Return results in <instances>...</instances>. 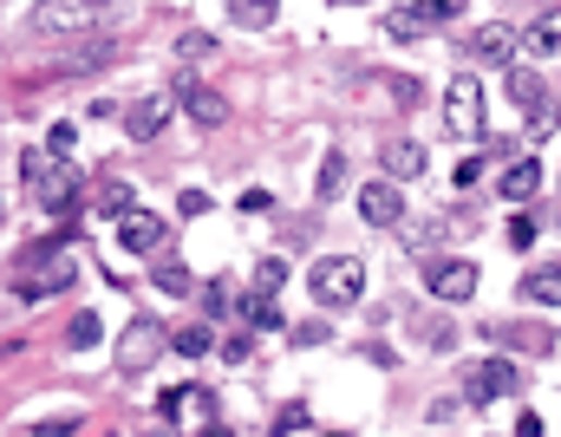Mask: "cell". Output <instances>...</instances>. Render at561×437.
I'll use <instances>...</instances> for the list:
<instances>
[{
  "label": "cell",
  "mask_w": 561,
  "mask_h": 437,
  "mask_svg": "<svg viewBox=\"0 0 561 437\" xmlns=\"http://www.w3.org/2000/svg\"><path fill=\"white\" fill-rule=\"evenodd\" d=\"M26 190H33V203L46 209V216H72L78 203H85V177L65 163V157H39V150H26Z\"/></svg>",
  "instance_id": "1"
},
{
  "label": "cell",
  "mask_w": 561,
  "mask_h": 437,
  "mask_svg": "<svg viewBox=\"0 0 561 437\" xmlns=\"http://www.w3.org/2000/svg\"><path fill=\"white\" fill-rule=\"evenodd\" d=\"M307 288H314L320 307H359V294H366V268H359L353 255H320V262L307 268Z\"/></svg>",
  "instance_id": "2"
},
{
  "label": "cell",
  "mask_w": 561,
  "mask_h": 437,
  "mask_svg": "<svg viewBox=\"0 0 561 437\" xmlns=\"http://www.w3.org/2000/svg\"><path fill=\"white\" fill-rule=\"evenodd\" d=\"M444 124H451V137H464V144H484V85L477 78H451V92H444Z\"/></svg>",
  "instance_id": "3"
},
{
  "label": "cell",
  "mask_w": 561,
  "mask_h": 437,
  "mask_svg": "<svg viewBox=\"0 0 561 437\" xmlns=\"http://www.w3.org/2000/svg\"><path fill=\"white\" fill-rule=\"evenodd\" d=\"M458 386H464V399H471V405H490V399L516 392L523 379H516V366H510V360H471V366L458 373Z\"/></svg>",
  "instance_id": "4"
},
{
  "label": "cell",
  "mask_w": 561,
  "mask_h": 437,
  "mask_svg": "<svg viewBox=\"0 0 561 437\" xmlns=\"http://www.w3.org/2000/svg\"><path fill=\"white\" fill-rule=\"evenodd\" d=\"M163 347H170V333H163L150 314H137V320H131V333L118 340V373H144Z\"/></svg>",
  "instance_id": "5"
},
{
  "label": "cell",
  "mask_w": 561,
  "mask_h": 437,
  "mask_svg": "<svg viewBox=\"0 0 561 437\" xmlns=\"http://www.w3.org/2000/svg\"><path fill=\"white\" fill-rule=\"evenodd\" d=\"M425 288H431V301H471L477 294V262H431L425 268Z\"/></svg>",
  "instance_id": "6"
},
{
  "label": "cell",
  "mask_w": 561,
  "mask_h": 437,
  "mask_svg": "<svg viewBox=\"0 0 561 437\" xmlns=\"http://www.w3.org/2000/svg\"><path fill=\"white\" fill-rule=\"evenodd\" d=\"M118 242H124L131 255H163V248H170V222L150 216V209H137V216L118 222Z\"/></svg>",
  "instance_id": "7"
},
{
  "label": "cell",
  "mask_w": 561,
  "mask_h": 437,
  "mask_svg": "<svg viewBox=\"0 0 561 437\" xmlns=\"http://www.w3.org/2000/svg\"><path fill=\"white\" fill-rule=\"evenodd\" d=\"M33 26L39 33H85V26H98V7H85V0H46V7H33Z\"/></svg>",
  "instance_id": "8"
},
{
  "label": "cell",
  "mask_w": 561,
  "mask_h": 437,
  "mask_svg": "<svg viewBox=\"0 0 561 437\" xmlns=\"http://www.w3.org/2000/svg\"><path fill=\"white\" fill-rule=\"evenodd\" d=\"M170 105H176V92H144L137 105H124V131L144 144V137H157L163 124H170Z\"/></svg>",
  "instance_id": "9"
},
{
  "label": "cell",
  "mask_w": 561,
  "mask_h": 437,
  "mask_svg": "<svg viewBox=\"0 0 561 437\" xmlns=\"http://www.w3.org/2000/svg\"><path fill=\"white\" fill-rule=\"evenodd\" d=\"M359 216H366L373 229H399V222H405V190H399V183H366V190H359Z\"/></svg>",
  "instance_id": "10"
},
{
  "label": "cell",
  "mask_w": 561,
  "mask_h": 437,
  "mask_svg": "<svg viewBox=\"0 0 561 437\" xmlns=\"http://www.w3.org/2000/svg\"><path fill=\"white\" fill-rule=\"evenodd\" d=\"M451 20H458L451 0H418V7H392V13H386V26H392L399 39H405V33H425V26H451Z\"/></svg>",
  "instance_id": "11"
},
{
  "label": "cell",
  "mask_w": 561,
  "mask_h": 437,
  "mask_svg": "<svg viewBox=\"0 0 561 437\" xmlns=\"http://www.w3.org/2000/svg\"><path fill=\"white\" fill-rule=\"evenodd\" d=\"M176 105H183L196 124H209V131H216V124H229V98H222V92H209V85H196V78H176Z\"/></svg>",
  "instance_id": "12"
},
{
  "label": "cell",
  "mask_w": 561,
  "mask_h": 437,
  "mask_svg": "<svg viewBox=\"0 0 561 437\" xmlns=\"http://www.w3.org/2000/svg\"><path fill=\"white\" fill-rule=\"evenodd\" d=\"M503 78H510V98H516V105L536 118V137H542V131H549V92H542V78H536L529 65H510Z\"/></svg>",
  "instance_id": "13"
},
{
  "label": "cell",
  "mask_w": 561,
  "mask_h": 437,
  "mask_svg": "<svg viewBox=\"0 0 561 437\" xmlns=\"http://www.w3.org/2000/svg\"><path fill=\"white\" fill-rule=\"evenodd\" d=\"M497 190H503V203H529V196L542 190V163H536V157H516V163H503Z\"/></svg>",
  "instance_id": "14"
},
{
  "label": "cell",
  "mask_w": 561,
  "mask_h": 437,
  "mask_svg": "<svg viewBox=\"0 0 561 437\" xmlns=\"http://www.w3.org/2000/svg\"><path fill=\"white\" fill-rule=\"evenodd\" d=\"M523 52H529V59H556L561 52V7L536 13V20L523 26Z\"/></svg>",
  "instance_id": "15"
},
{
  "label": "cell",
  "mask_w": 561,
  "mask_h": 437,
  "mask_svg": "<svg viewBox=\"0 0 561 437\" xmlns=\"http://www.w3.org/2000/svg\"><path fill=\"white\" fill-rule=\"evenodd\" d=\"M523 46V33L516 26H503V20H490V26H477V59H503L510 65V52Z\"/></svg>",
  "instance_id": "16"
},
{
  "label": "cell",
  "mask_w": 561,
  "mask_h": 437,
  "mask_svg": "<svg viewBox=\"0 0 561 437\" xmlns=\"http://www.w3.org/2000/svg\"><path fill=\"white\" fill-rule=\"evenodd\" d=\"M425 170V144H412V137H392L386 144V183H399V177H418Z\"/></svg>",
  "instance_id": "17"
},
{
  "label": "cell",
  "mask_w": 561,
  "mask_h": 437,
  "mask_svg": "<svg viewBox=\"0 0 561 437\" xmlns=\"http://www.w3.org/2000/svg\"><path fill=\"white\" fill-rule=\"evenodd\" d=\"M59 288H72V262H65V255L46 262L33 281H20V301H46V294H59Z\"/></svg>",
  "instance_id": "18"
},
{
  "label": "cell",
  "mask_w": 561,
  "mask_h": 437,
  "mask_svg": "<svg viewBox=\"0 0 561 437\" xmlns=\"http://www.w3.org/2000/svg\"><path fill=\"white\" fill-rule=\"evenodd\" d=\"M497 340H510L516 353H536V360H542V353L556 347V333H549V327H536V320H516V327H497Z\"/></svg>",
  "instance_id": "19"
},
{
  "label": "cell",
  "mask_w": 561,
  "mask_h": 437,
  "mask_svg": "<svg viewBox=\"0 0 561 437\" xmlns=\"http://www.w3.org/2000/svg\"><path fill=\"white\" fill-rule=\"evenodd\" d=\"M523 294H529L536 307H561V262L556 268H529V275H523Z\"/></svg>",
  "instance_id": "20"
},
{
  "label": "cell",
  "mask_w": 561,
  "mask_h": 437,
  "mask_svg": "<svg viewBox=\"0 0 561 437\" xmlns=\"http://www.w3.org/2000/svg\"><path fill=\"white\" fill-rule=\"evenodd\" d=\"M320 203H333V196H346V150H327V163H320Z\"/></svg>",
  "instance_id": "21"
},
{
  "label": "cell",
  "mask_w": 561,
  "mask_h": 437,
  "mask_svg": "<svg viewBox=\"0 0 561 437\" xmlns=\"http://www.w3.org/2000/svg\"><path fill=\"white\" fill-rule=\"evenodd\" d=\"M98 209H105V216H118V222H124V216H137V183H105V190H98Z\"/></svg>",
  "instance_id": "22"
},
{
  "label": "cell",
  "mask_w": 561,
  "mask_h": 437,
  "mask_svg": "<svg viewBox=\"0 0 561 437\" xmlns=\"http://www.w3.org/2000/svg\"><path fill=\"white\" fill-rule=\"evenodd\" d=\"M281 281H288V262H281V255L255 262V294H261V301H275V294H281Z\"/></svg>",
  "instance_id": "23"
},
{
  "label": "cell",
  "mask_w": 561,
  "mask_h": 437,
  "mask_svg": "<svg viewBox=\"0 0 561 437\" xmlns=\"http://www.w3.org/2000/svg\"><path fill=\"white\" fill-rule=\"evenodd\" d=\"M170 347H176V353H183V360H203V353H209V347H216V333H209V327H203V320H196V327H183V333H176V340H170Z\"/></svg>",
  "instance_id": "24"
},
{
  "label": "cell",
  "mask_w": 561,
  "mask_h": 437,
  "mask_svg": "<svg viewBox=\"0 0 561 437\" xmlns=\"http://www.w3.org/2000/svg\"><path fill=\"white\" fill-rule=\"evenodd\" d=\"M229 20H235V26H268V20H275V7H268V0H255V7H248V0H235V7H229Z\"/></svg>",
  "instance_id": "25"
},
{
  "label": "cell",
  "mask_w": 561,
  "mask_h": 437,
  "mask_svg": "<svg viewBox=\"0 0 561 437\" xmlns=\"http://www.w3.org/2000/svg\"><path fill=\"white\" fill-rule=\"evenodd\" d=\"M157 288L163 294H190V268L183 262H157Z\"/></svg>",
  "instance_id": "26"
},
{
  "label": "cell",
  "mask_w": 561,
  "mask_h": 437,
  "mask_svg": "<svg viewBox=\"0 0 561 437\" xmlns=\"http://www.w3.org/2000/svg\"><path fill=\"white\" fill-rule=\"evenodd\" d=\"M242 314H248V327H261V333H275V327H281L275 301H261V294H255V301H242Z\"/></svg>",
  "instance_id": "27"
},
{
  "label": "cell",
  "mask_w": 561,
  "mask_h": 437,
  "mask_svg": "<svg viewBox=\"0 0 561 437\" xmlns=\"http://www.w3.org/2000/svg\"><path fill=\"white\" fill-rule=\"evenodd\" d=\"M209 52H216L209 33H183V39H176V59H209Z\"/></svg>",
  "instance_id": "28"
},
{
  "label": "cell",
  "mask_w": 561,
  "mask_h": 437,
  "mask_svg": "<svg viewBox=\"0 0 561 437\" xmlns=\"http://www.w3.org/2000/svg\"><path fill=\"white\" fill-rule=\"evenodd\" d=\"M72 144H78V124H52V131H46V150H52V157H72Z\"/></svg>",
  "instance_id": "29"
},
{
  "label": "cell",
  "mask_w": 561,
  "mask_h": 437,
  "mask_svg": "<svg viewBox=\"0 0 561 437\" xmlns=\"http://www.w3.org/2000/svg\"><path fill=\"white\" fill-rule=\"evenodd\" d=\"M503 242H510V248H529V242H536V222H529V216H510V235H503Z\"/></svg>",
  "instance_id": "30"
},
{
  "label": "cell",
  "mask_w": 561,
  "mask_h": 437,
  "mask_svg": "<svg viewBox=\"0 0 561 437\" xmlns=\"http://www.w3.org/2000/svg\"><path fill=\"white\" fill-rule=\"evenodd\" d=\"M92 340H98V314H78V320H72V347H78V353H85V347H92Z\"/></svg>",
  "instance_id": "31"
},
{
  "label": "cell",
  "mask_w": 561,
  "mask_h": 437,
  "mask_svg": "<svg viewBox=\"0 0 561 437\" xmlns=\"http://www.w3.org/2000/svg\"><path fill=\"white\" fill-rule=\"evenodd\" d=\"M176 209H183V216H209V190H183Z\"/></svg>",
  "instance_id": "32"
},
{
  "label": "cell",
  "mask_w": 561,
  "mask_h": 437,
  "mask_svg": "<svg viewBox=\"0 0 561 437\" xmlns=\"http://www.w3.org/2000/svg\"><path fill=\"white\" fill-rule=\"evenodd\" d=\"M203 307L222 314V307H229V281H209V288H203Z\"/></svg>",
  "instance_id": "33"
},
{
  "label": "cell",
  "mask_w": 561,
  "mask_h": 437,
  "mask_svg": "<svg viewBox=\"0 0 561 437\" xmlns=\"http://www.w3.org/2000/svg\"><path fill=\"white\" fill-rule=\"evenodd\" d=\"M78 432V418H46V425H33V437H72Z\"/></svg>",
  "instance_id": "34"
},
{
  "label": "cell",
  "mask_w": 561,
  "mask_h": 437,
  "mask_svg": "<svg viewBox=\"0 0 561 437\" xmlns=\"http://www.w3.org/2000/svg\"><path fill=\"white\" fill-rule=\"evenodd\" d=\"M392 98H399V105L412 111V105H418V78H392Z\"/></svg>",
  "instance_id": "35"
},
{
  "label": "cell",
  "mask_w": 561,
  "mask_h": 437,
  "mask_svg": "<svg viewBox=\"0 0 561 437\" xmlns=\"http://www.w3.org/2000/svg\"><path fill=\"white\" fill-rule=\"evenodd\" d=\"M294 340H301V347H320V340H327V320H307V327H301Z\"/></svg>",
  "instance_id": "36"
},
{
  "label": "cell",
  "mask_w": 561,
  "mask_h": 437,
  "mask_svg": "<svg viewBox=\"0 0 561 437\" xmlns=\"http://www.w3.org/2000/svg\"><path fill=\"white\" fill-rule=\"evenodd\" d=\"M294 425H307V405H288V412L275 418V432H294Z\"/></svg>",
  "instance_id": "37"
},
{
  "label": "cell",
  "mask_w": 561,
  "mask_h": 437,
  "mask_svg": "<svg viewBox=\"0 0 561 437\" xmlns=\"http://www.w3.org/2000/svg\"><path fill=\"white\" fill-rule=\"evenodd\" d=\"M516 437H542V418H536V412H529V418H523V425H516Z\"/></svg>",
  "instance_id": "38"
},
{
  "label": "cell",
  "mask_w": 561,
  "mask_h": 437,
  "mask_svg": "<svg viewBox=\"0 0 561 437\" xmlns=\"http://www.w3.org/2000/svg\"><path fill=\"white\" fill-rule=\"evenodd\" d=\"M203 437H229V432H222V425H209V432H203Z\"/></svg>",
  "instance_id": "39"
},
{
  "label": "cell",
  "mask_w": 561,
  "mask_h": 437,
  "mask_svg": "<svg viewBox=\"0 0 561 437\" xmlns=\"http://www.w3.org/2000/svg\"><path fill=\"white\" fill-rule=\"evenodd\" d=\"M144 437H176V432H163V425H157V432H144Z\"/></svg>",
  "instance_id": "40"
},
{
  "label": "cell",
  "mask_w": 561,
  "mask_h": 437,
  "mask_svg": "<svg viewBox=\"0 0 561 437\" xmlns=\"http://www.w3.org/2000/svg\"><path fill=\"white\" fill-rule=\"evenodd\" d=\"M327 437H353V432H327Z\"/></svg>",
  "instance_id": "41"
},
{
  "label": "cell",
  "mask_w": 561,
  "mask_h": 437,
  "mask_svg": "<svg viewBox=\"0 0 561 437\" xmlns=\"http://www.w3.org/2000/svg\"><path fill=\"white\" fill-rule=\"evenodd\" d=\"M0 216H7V203H0Z\"/></svg>",
  "instance_id": "42"
}]
</instances>
